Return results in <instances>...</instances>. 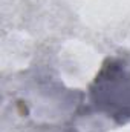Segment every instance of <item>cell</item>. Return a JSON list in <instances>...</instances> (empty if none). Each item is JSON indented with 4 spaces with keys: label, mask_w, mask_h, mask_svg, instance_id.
I'll list each match as a JSON object with an SVG mask.
<instances>
[{
    "label": "cell",
    "mask_w": 130,
    "mask_h": 132,
    "mask_svg": "<svg viewBox=\"0 0 130 132\" xmlns=\"http://www.w3.org/2000/svg\"><path fill=\"white\" fill-rule=\"evenodd\" d=\"M89 103L116 125L130 121V65L107 57L89 85Z\"/></svg>",
    "instance_id": "cell-1"
}]
</instances>
